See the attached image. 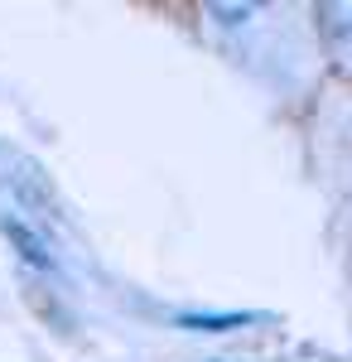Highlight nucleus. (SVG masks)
<instances>
[{
  "instance_id": "f257e3e1",
  "label": "nucleus",
  "mask_w": 352,
  "mask_h": 362,
  "mask_svg": "<svg viewBox=\"0 0 352 362\" xmlns=\"http://www.w3.org/2000/svg\"><path fill=\"white\" fill-rule=\"evenodd\" d=\"M256 314H184L179 324H189V329H208V334H222V329H242L251 324Z\"/></svg>"
}]
</instances>
